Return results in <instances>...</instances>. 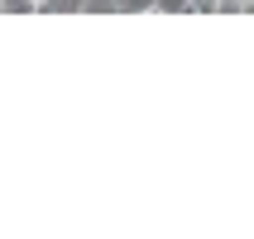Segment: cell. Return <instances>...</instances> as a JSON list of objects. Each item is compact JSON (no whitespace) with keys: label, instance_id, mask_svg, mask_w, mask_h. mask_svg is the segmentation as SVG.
Wrapping results in <instances>:
<instances>
[{"label":"cell","instance_id":"3","mask_svg":"<svg viewBox=\"0 0 254 239\" xmlns=\"http://www.w3.org/2000/svg\"><path fill=\"white\" fill-rule=\"evenodd\" d=\"M48 5H67V10H91V0H48Z\"/></svg>","mask_w":254,"mask_h":239},{"label":"cell","instance_id":"1","mask_svg":"<svg viewBox=\"0 0 254 239\" xmlns=\"http://www.w3.org/2000/svg\"><path fill=\"white\" fill-rule=\"evenodd\" d=\"M187 10H192V14H216L221 0H187Z\"/></svg>","mask_w":254,"mask_h":239},{"label":"cell","instance_id":"4","mask_svg":"<svg viewBox=\"0 0 254 239\" xmlns=\"http://www.w3.org/2000/svg\"><path fill=\"white\" fill-rule=\"evenodd\" d=\"M29 10H48V0H24Z\"/></svg>","mask_w":254,"mask_h":239},{"label":"cell","instance_id":"2","mask_svg":"<svg viewBox=\"0 0 254 239\" xmlns=\"http://www.w3.org/2000/svg\"><path fill=\"white\" fill-rule=\"evenodd\" d=\"M154 0H115V10H149Z\"/></svg>","mask_w":254,"mask_h":239}]
</instances>
